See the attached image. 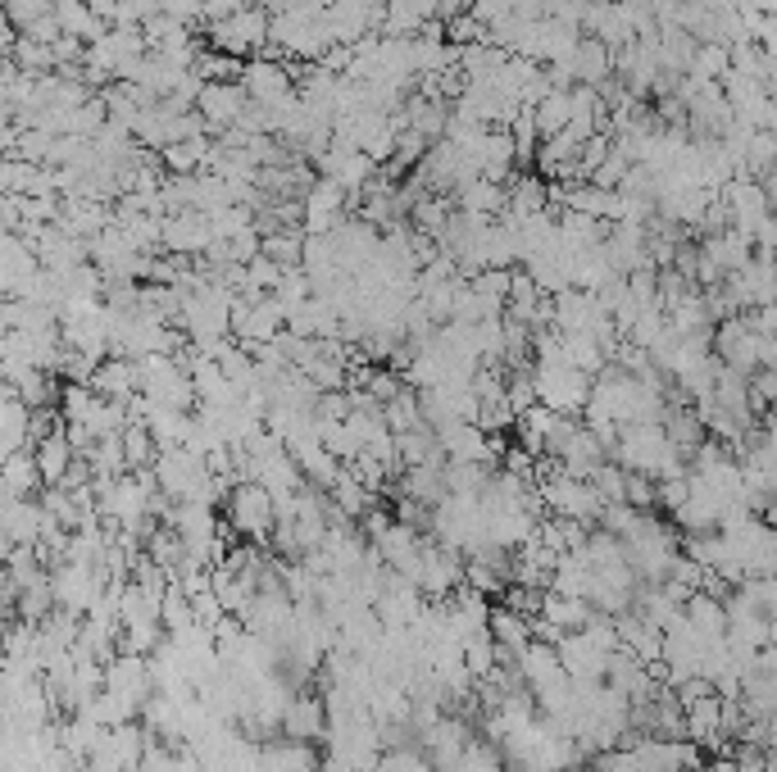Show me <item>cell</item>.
<instances>
[{
    "instance_id": "1",
    "label": "cell",
    "mask_w": 777,
    "mask_h": 772,
    "mask_svg": "<svg viewBox=\"0 0 777 772\" xmlns=\"http://www.w3.org/2000/svg\"><path fill=\"white\" fill-rule=\"evenodd\" d=\"M268 23L273 19L264 10H237L232 19L214 23V46H219L224 55H245V50H255L268 37Z\"/></svg>"
},
{
    "instance_id": "2",
    "label": "cell",
    "mask_w": 777,
    "mask_h": 772,
    "mask_svg": "<svg viewBox=\"0 0 777 772\" xmlns=\"http://www.w3.org/2000/svg\"><path fill=\"white\" fill-rule=\"evenodd\" d=\"M150 373H155V382H169V387H186V382H182V378L173 373V368H169V364H150ZM150 395H155V405H173V410H178V405H182V400H186L182 391H164V387H155Z\"/></svg>"
}]
</instances>
